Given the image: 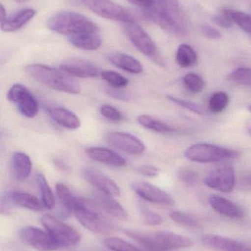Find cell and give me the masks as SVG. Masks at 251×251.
Returning a JSON list of instances; mask_svg holds the SVG:
<instances>
[{
  "instance_id": "cell-27",
  "label": "cell",
  "mask_w": 251,
  "mask_h": 251,
  "mask_svg": "<svg viewBox=\"0 0 251 251\" xmlns=\"http://www.w3.org/2000/svg\"><path fill=\"white\" fill-rule=\"evenodd\" d=\"M36 181L41 194V201L44 208L48 209H53L56 205V199L51 187L49 185L44 174L39 173L36 176Z\"/></svg>"
},
{
  "instance_id": "cell-43",
  "label": "cell",
  "mask_w": 251,
  "mask_h": 251,
  "mask_svg": "<svg viewBox=\"0 0 251 251\" xmlns=\"http://www.w3.org/2000/svg\"><path fill=\"white\" fill-rule=\"evenodd\" d=\"M137 171L141 175L147 177H156L160 174V170L157 167L150 165H141V166L139 167Z\"/></svg>"
},
{
  "instance_id": "cell-2",
  "label": "cell",
  "mask_w": 251,
  "mask_h": 251,
  "mask_svg": "<svg viewBox=\"0 0 251 251\" xmlns=\"http://www.w3.org/2000/svg\"><path fill=\"white\" fill-rule=\"evenodd\" d=\"M25 69L31 77L49 88L73 95L81 93L78 82L62 69L40 63L28 65Z\"/></svg>"
},
{
  "instance_id": "cell-8",
  "label": "cell",
  "mask_w": 251,
  "mask_h": 251,
  "mask_svg": "<svg viewBox=\"0 0 251 251\" xmlns=\"http://www.w3.org/2000/svg\"><path fill=\"white\" fill-rule=\"evenodd\" d=\"M123 30L133 45L144 55L160 62L159 51L150 35L134 22L123 23Z\"/></svg>"
},
{
  "instance_id": "cell-6",
  "label": "cell",
  "mask_w": 251,
  "mask_h": 251,
  "mask_svg": "<svg viewBox=\"0 0 251 251\" xmlns=\"http://www.w3.org/2000/svg\"><path fill=\"white\" fill-rule=\"evenodd\" d=\"M186 157L198 163H212L228 159H236L240 156L237 151L225 149L208 143H198L190 146L186 151Z\"/></svg>"
},
{
  "instance_id": "cell-32",
  "label": "cell",
  "mask_w": 251,
  "mask_h": 251,
  "mask_svg": "<svg viewBox=\"0 0 251 251\" xmlns=\"http://www.w3.org/2000/svg\"><path fill=\"white\" fill-rule=\"evenodd\" d=\"M228 79L233 83L239 85L251 87V69L246 67L238 68L228 75Z\"/></svg>"
},
{
  "instance_id": "cell-9",
  "label": "cell",
  "mask_w": 251,
  "mask_h": 251,
  "mask_svg": "<svg viewBox=\"0 0 251 251\" xmlns=\"http://www.w3.org/2000/svg\"><path fill=\"white\" fill-rule=\"evenodd\" d=\"M85 6L99 16L122 23L134 22L132 13L111 0H83Z\"/></svg>"
},
{
  "instance_id": "cell-21",
  "label": "cell",
  "mask_w": 251,
  "mask_h": 251,
  "mask_svg": "<svg viewBox=\"0 0 251 251\" xmlns=\"http://www.w3.org/2000/svg\"><path fill=\"white\" fill-rule=\"evenodd\" d=\"M88 157L94 161L110 166L123 167L126 165V160L114 151L104 147H91L86 149Z\"/></svg>"
},
{
  "instance_id": "cell-41",
  "label": "cell",
  "mask_w": 251,
  "mask_h": 251,
  "mask_svg": "<svg viewBox=\"0 0 251 251\" xmlns=\"http://www.w3.org/2000/svg\"><path fill=\"white\" fill-rule=\"evenodd\" d=\"M180 179L187 185L193 186L197 183L198 175L197 172L188 168H182L178 173Z\"/></svg>"
},
{
  "instance_id": "cell-29",
  "label": "cell",
  "mask_w": 251,
  "mask_h": 251,
  "mask_svg": "<svg viewBox=\"0 0 251 251\" xmlns=\"http://www.w3.org/2000/svg\"><path fill=\"white\" fill-rule=\"evenodd\" d=\"M137 122L141 126L156 132L167 134V133L173 132L175 131V128L167 125L165 122H161L157 119H153L151 116H146V115L139 116L137 117Z\"/></svg>"
},
{
  "instance_id": "cell-16",
  "label": "cell",
  "mask_w": 251,
  "mask_h": 251,
  "mask_svg": "<svg viewBox=\"0 0 251 251\" xmlns=\"http://www.w3.org/2000/svg\"><path fill=\"white\" fill-rule=\"evenodd\" d=\"M84 178L100 193L116 197L121 194L119 186L113 179L103 173L92 168H86L83 172Z\"/></svg>"
},
{
  "instance_id": "cell-40",
  "label": "cell",
  "mask_w": 251,
  "mask_h": 251,
  "mask_svg": "<svg viewBox=\"0 0 251 251\" xmlns=\"http://www.w3.org/2000/svg\"><path fill=\"white\" fill-rule=\"evenodd\" d=\"M100 113L111 122H119L123 119L122 113L116 107L109 104H104L100 107Z\"/></svg>"
},
{
  "instance_id": "cell-26",
  "label": "cell",
  "mask_w": 251,
  "mask_h": 251,
  "mask_svg": "<svg viewBox=\"0 0 251 251\" xmlns=\"http://www.w3.org/2000/svg\"><path fill=\"white\" fill-rule=\"evenodd\" d=\"M36 14L35 10L31 8L19 10L1 23V29L4 32H13L23 27Z\"/></svg>"
},
{
  "instance_id": "cell-34",
  "label": "cell",
  "mask_w": 251,
  "mask_h": 251,
  "mask_svg": "<svg viewBox=\"0 0 251 251\" xmlns=\"http://www.w3.org/2000/svg\"><path fill=\"white\" fill-rule=\"evenodd\" d=\"M103 245L112 251H142L134 245L118 237H109L104 240Z\"/></svg>"
},
{
  "instance_id": "cell-33",
  "label": "cell",
  "mask_w": 251,
  "mask_h": 251,
  "mask_svg": "<svg viewBox=\"0 0 251 251\" xmlns=\"http://www.w3.org/2000/svg\"><path fill=\"white\" fill-rule=\"evenodd\" d=\"M229 102L228 94L223 91L215 93L209 101V110L212 113H220L223 111Z\"/></svg>"
},
{
  "instance_id": "cell-28",
  "label": "cell",
  "mask_w": 251,
  "mask_h": 251,
  "mask_svg": "<svg viewBox=\"0 0 251 251\" xmlns=\"http://www.w3.org/2000/svg\"><path fill=\"white\" fill-rule=\"evenodd\" d=\"M176 62L180 67H192L197 63V54L188 44H181L177 50Z\"/></svg>"
},
{
  "instance_id": "cell-17",
  "label": "cell",
  "mask_w": 251,
  "mask_h": 251,
  "mask_svg": "<svg viewBox=\"0 0 251 251\" xmlns=\"http://www.w3.org/2000/svg\"><path fill=\"white\" fill-rule=\"evenodd\" d=\"M201 242L206 247L215 251H251V247L241 242L215 234L203 235Z\"/></svg>"
},
{
  "instance_id": "cell-15",
  "label": "cell",
  "mask_w": 251,
  "mask_h": 251,
  "mask_svg": "<svg viewBox=\"0 0 251 251\" xmlns=\"http://www.w3.org/2000/svg\"><path fill=\"white\" fill-rule=\"evenodd\" d=\"M131 187L139 197L150 203L167 206L174 204L173 199L170 195L153 184L138 181L133 183Z\"/></svg>"
},
{
  "instance_id": "cell-51",
  "label": "cell",
  "mask_w": 251,
  "mask_h": 251,
  "mask_svg": "<svg viewBox=\"0 0 251 251\" xmlns=\"http://www.w3.org/2000/svg\"><path fill=\"white\" fill-rule=\"evenodd\" d=\"M249 111H250L251 113V104H250V105H249Z\"/></svg>"
},
{
  "instance_id": "cell-38",
  "label": "cell",
  "mask_w": 251,
  "mask_h": 251,
  "mask_svg": "<svg viewBox=\"0 0 251 251\" xmlns=\"http://www.w3.org/2000/svg\"><path fill=\"white\" fill-rule=\"evenodd\" d=\"M141 219L144 224L149 226H159L163 223V218L159 214L149 210L145 207H141L139 209Z\"/></svg>"
},
{
  "instance_id": "cell-7",
  "label": "cell",
  "mask_w": 251,
  "mask_h": 251,
  "mask_svg": "<svg viewBox=\"0 0 251 251\" xmlns=\"http://www.w3.org/2000/svg\"><path fill=\"white\" fill-rule=\"evenodd\" d=\"M41 222L60 249L78 246L81 242V237L78 231L50 214L44 215Z\"/></svg>"
},
{
  "instance_id": "cell-10",
  "label": "cell",
  "mask_w": 251,
  "mask_h": 251,
  "mask_svg": "<svg viewBox=\"0 0 251 251\" xmlns=\"http://www.w3.org/2000/svg\"><path fill=\"white\" fill-rule=\"evenodd\" d=\"M7 100L16 104L19 113L25 117L32 119L39 112L38 101L32 93L24 85L15 84L9 90Z\"/></svg>"
},
{
  "instance_id": "cell-49",
  "label": "cell",
  "mask_w": 251,
  "mask_h": 251,
  "mask_svg": "<svg viewBox=\"0 0 251 251\" xmlns=\"http://www.w3.org/2000/svg\"><path fill=\"white\" fill-rule=\"evenodd\" d=\"M15 1H16V2L24 3L26 2V1H28V0H15Z\"/></svg>"
},
{
  "instance_id": "cell-18",
  "label": "cell",
  "mask_w": 251,
  "mask_h": 251,
  "mask_svg": "<svg viewBox=\"0 0 251 251\" xmlns=\"http://www.w3.org/2000/svg\"><path fill=\"white\" fill-rule=\"evenodd\" d=\"M209 203L214 210L226 218L239 220L245 217L243 208L225 198L213 195L209 197Z\"/></svg>"
},
{
  "instance_id": "cell-23",
  "label": "cell",
  "mask_w": 251,
  "mask_h": 251,
  "mask_svg": "<svg viewBox=\"0 0 251 251\" xmlns=\"http://www.w3.org/2000/svg\"><path fill=\"white\" fill-rule=\"evenodd\" d=\"M51 119L57 125L70 130H76L81 125L79 118L71 110L63 107H52L48 109Z\"/></svg>"
},
{
  "instance_id": "cell-42",
  "label": "cell",
  "mask_w": 251,
  "mask_h": 251,
  "mask_svg": "<svg viewBox=\"0 0 251 251\" xmlns=\"http://www.w3.org/2000/svg\"><path fill=\"white\" fill-rule=\"evenodd\" d=\"M200 30L203 35L209 39L217 40L221 38V33L219 30L209 25H202Z\"/></svg>"
},
{
  "instance_id": "cell-47",
  "label": "cell",
  "mask_w": 251,
  "mask_h": 251,
  "mask_svg": "<svg viewBox=\"0 0 251 251\" xmlns=\"http://www.w3.org/2000/svg\"><path fill=\"white\" fill-rule=\"evenodd\" d=\"M7 19V13H6L5 8H4L3 4H1L0 5V19H1V23L4 22Z\"/></svg>"
},
{
  "instance_id": "cell-25",
  "label": "cell",
  "mask_w": 251,
  "mask_h": 251,
  "mask_svg": "<svg viewBox=\"0 0 251 251\" xmlns=\"http://www.w3.org/2000/svg\"><path fill=\"white\" fill-rule=\"evenodd\" d=\"M109 62L118 69H122L128 73L139 75L143 72V66L137 59L129 54L124 53H114L108 57Z\"/></svg>"
},
{
  "instance_id": "cell-1",
  "label": "cell",
  "mask_w": 251,
  "mask_h": 251,
  "mask_svg": "<svg viewBox=\"0 0 251 251\" xmlns=\"http://www.w3.org/2000/svg\"><path fill=\"white\" fill-rule=\"evenodd\" d=\"M144 14L169 33L178 35L187 33V23L178 0H154L149 8L144 10Z\"/></svg>"
},
{
  "instance_id": "cell-19",
  "label": "cell",
  "mask_w": 251,
  "mask_h": 251,
  "mask_svg": "<svg viewBox=\"0 0 251 251\" xmlns=\"http://www.w3.org/2000/svg\"><path fill=\"white\" fill-rule=\"evenodd\" d=\"M4 199L9 203H12L32 212H40L43 210L44 207L42 201L38 198L30 193H25V192L16 191V190L9 192L6 194Z\"/></svg>"
},
{
  "instance_id": "cell-50",
  "label": "cell",
  "mask_w": 251,
  "mask_h": 251,
  "mask_svg": "<svg viewBox=\"0 0 251 251\" xmlns=\"http://www.w3.org/2000/svg\"><path fill=\"white\" fill-rule=\"evenodd\" d=\"M248 131H249V134L251 135V125L249 126V128H248Z\"/></svg>"
},
{
  "instance_id": "cell-37",
  "label": "cell",
  "mask_w": 251,
  "mask_h": 251,
  "mask_svg": "<svg viewBox=\"0 0 251 251\" xmlns=\"http://www.w3.org/2000/svg\"><path fill=\"white\" fill-rule=\"evenodd\" d=\"M100 76L103 80L115 88H124L129 83V80L126 77L113 71H103L100 74Z\"/></svg>"
},
{
  "instance_id": "cell-31",
  "label": "cell",
  "mask_w": 251,
  "mask_h": 251,
  "mask_svg": "<svg viewBox=\"0 0 251 251\" xmlns=\"http://www.w3.org/2000/svg\"><path fill=\"white\" fill-rule=\"evenodd\" d=\"M232 22L238 25L245 32L251 35V16L241 11L225 9L222 12Z\"/></svg>"
},
{
  "instance_id": "cell-13",
  "label": "cell",
  "mask_w": 251,
  "mask_h": 251,
  "mask_svg": "<svg viewBox=\"0 0 251 251\" xmlns=\"http://www.w3.org/2000/svg\"><path fill=\"white\" fill-rule=\"evenodd\" d=\"M60 69L72 77L87 78L97 77L101 74L98 66L88 60L81 58H69L63 60Z\"/></svg>"
},
{
  "instance_id": "cell-12",
  "label": "cell",
  "mask_w": 251,
  "mask_h": 251,
  "mask_svg": "<svg viewBox=\"0 0 251 251\" xmlns=\"http://www.w3.org/2000/svg\"><path fill=\"white\" fill-rule=\"evenodd\" d=\"M19 235L27 244L38 251H56L60 249L47 231L36 227H25L19 231Z\"/></svg>"
},
{
  "instance_id": "cell-5",
  "label": "cell",
  "mask_w": 251,
  "mask_h": 251,
  "mask_svg": "<svg viewBox=\"0 0 251 251\" xmlns=\"http://www.w3.org/2000/svg\"><path fill=\"white\" fill-rule=\"evenodd\" d=\"M50 30L61 35H70L82 32H98V26L86 16L72 11L59 12L47 22Z\"/></svg>"
},
{
  "instance_id": "cell-4",
  "label": "cell",
  "mask_w": 251,
  "mask_h": 251,
  "mask_svg": "<svg viewBox=\"0 0 251 251\" xmlns=\"http://www.w3.org/2000/svg\"><path fill=\"white\" fill-rule=\"evenodd\" d=\"M126 235L143 247L153 251H167L193 247L191 239L170 231L140 232L127 231Z\"/></svg>"
},
{
  "instance_id": "cell-30",
  "label": "cell",
  "mask_w": 251,
  "mask_h": 251,
  "mask_svg": "<svg viewBox=\"0 0 251 251\" xmlns=\"http://www.w3.org/2000/svg\"><path fill=\"white\" fill-rule=\"evenodd\" d=\"M56 193L63 206V213L69 215L72 212L75 196L72 194L69 189L63 183L57 182L56 185Z\"/></svg>"
},
{
  "instance_id": "cell-22",
  "label": "cell",
  "mask_w": 251,
  "mask_h": 251,
  "mask_svg": "<svg viewBox=\"0 0 251 251\" xmlns=\"http://www.w3.org/2000/svg\"><path fill=\"white\" fill-rule=\"evenodd\" d=\"M69 41L72 45L80 50L85 51H94L101 47V37L97 32H82L69 36Z\"/></svg>"
},
{
  "instance_id": "cell-46",
  "label": "cell",
  "mask_w": 251,
  "mask_h": 251,
  "mask_svg": "<svg viewBox=\"0 0 251 251\" xmlns=\"http://www.w3.org/2000/svg\"><path fill=\"white\" fill-rule=\"evenodd\" d=\"M131 4L141 7L143 10L149 8L153 4L154 0H128Z\"/></svg>"
},
{
  "instance_id": "cell-14",
  "label": "cell",
  "mask_w": 251,
  "mask_h": 251,
  "mask_svg": "<svg viewBox=\"0 0 251 251\" xmlns=\"http://www.w3.org/2000/svg\"><path fill=\"white\" fill-rule=\"evenodd\" d=\"M107 141L112 146L128 154L139 155L146 150L144 143L130 133L122 131L110 133L107 135Z\"/></svg>"
},
{
  "instance_id": "cell-44",
  "label": "cell",
  "mask_w": 251,
  "mask_h": 251,
  "mask_svg": "<svg viewBox=\"0 0 251 251\" xmlns=\"http://www.w3.org/2000/svg\"><path fill=\"white\" fill-rule=\"evenodd\" d=\"M212 20L215 25H218L221 27L225 28V29H228L232 26V21L223 13L222 15H215L212 17Z\"/></svg>"
},
{
  "instance_id": "cell-39",
  "label": "cell",
  "mask_w": 251,
  "mask_h": 251,
  "mask_svg": "<svg viewBox=\"0 0 251 251\" xmlns=\"http://www.w3.org/2000/svg\"><path fill=\"white\" fill-rule=\"evenodd\" d=\"M167 99L174 104H177L180 107H184V109H187V110L196 113V114L202 115L203 113L202 107L198 104H195V103L187 101V100H181V99H178L177 97H172V96H167Z\"/></svg>"
},
{
  "instance_id": "cell-3",
  "label": "cell",
  "mask_w": 251,
  "mask_h": 251,
  "mask_svg": "<svg viewBox=\"0 0 251 251\" xmlns=\"http://www.w3.org/2000/svg\"><path fill=\"white\" fill-rule=\"evenodd\" d=\"M100 206L94 200L75 196L72 212L78 222L88 231L95 234H109L114 226L105 217Z\"/></svg>"
},
{
  "instance_id": "cell-35",
  "label": "cell",
  "mask_w": 251,
  "mask_h": 251,
  "mask_svg": "<svg viewBox=\"0 0 251 251\" xmlns=\"http://www.w3.org/2000/svg\"><path fill=\"white\" fill-rule=\"evenodd\" d=\"M183 82L186 88L194 94L202 92L206 86L204 80L199 75L194 73L186 75L183 77Z\"/></svg>"
},
{
  "instance_id": "cell-20",
  "label": "cell",
  "mask_w": 251,
  "mask_h": 251,
  "mask_svg": "<svg viewBox=\"0 0 251 251\" xmlns=\"http://www.w3.org/2000/svg\"><path fill=\"white\" fill-rule=\"evenodd\" d=\"M93 200L100 206V209L109 215L121 221H126L128 218V214L125 208L116 200L113 196L97 193L94 196Z\"/></svg>"
},
{
  "instance_id": "cell-24",
  "label": "cell",
  "mask_w": 251,
  "mask_h": 251,
  "mask_svg": "<svg viewBox=\"0 0 251 251\" xmlns=\"http://www.w3.org/2000/svg\"><path fill=\"white\" fill-rule=\"evenodd\" d=\"M12 171L18 181H24L30 175L32 163L30 158L23 152H15L11 159Z\"/></svg>"
},
{
  "instance_id": "cell-45",
  "label": "cell",
  "mask_w": 251,
  "mask_h": 251,
  "mask_svg": "<svg viewBox=\"0 0 251 251\" xmlns=\"http://www.w3.org/2000/svg\"><path fill=\"white\" fill-rule=\"evenodd\" d=\"M108 94L111 97H113L115 100H119V101H128L130 100L129 95H128L126 93H123L117 90H108Z\"/></svg>"
},
{
  "instance_id": "cell-11",
  "label": "cell",
  "mask_w": 251,
  "mask_h": 251,
  "mask_svg": "<svg viewBox=\"0 0 251 251\" xmlns=\"http://www.w3.org/2000/svg\"><path fill=\"white\" fill-rule=\"evenodd\" d=\"M204 182L209 188L221 193H230L235 187L234 168L230 164L216 167L208 173L205 177Z\"/></svg>"
},
{
  "instance_id": "cell-36",
  "label": "cell",
  "mask_w": 251,
  "mask_h": 251,
  "mask_svg": "<svg viewBox=\"0 0 251 251\" xmlns=\"http://www.w3.org/2000/svg\"><path fill=\"white\" fill-rule=\"evenodd\" d=\"M169 218L174 222L187 228H197L200 227V224L194 217L181 211H173L170 212Z\"/></svg>"
},
{
  "instance_id": "cell-48",
  "label": "cell",
  "mask_w": 251,
  "mask_h": 251,
  "mask_svg": "<svg viewBox=\"0 0 251 251\" xmlns=\"http://www.w3.org/2000/svg\"><path fill=\"white\" fill-rule=\"evenodd\" d=\"M245 181H246V184H251V176L247 177V178L245 179Z\"/></svg>"
}]
</instances>
